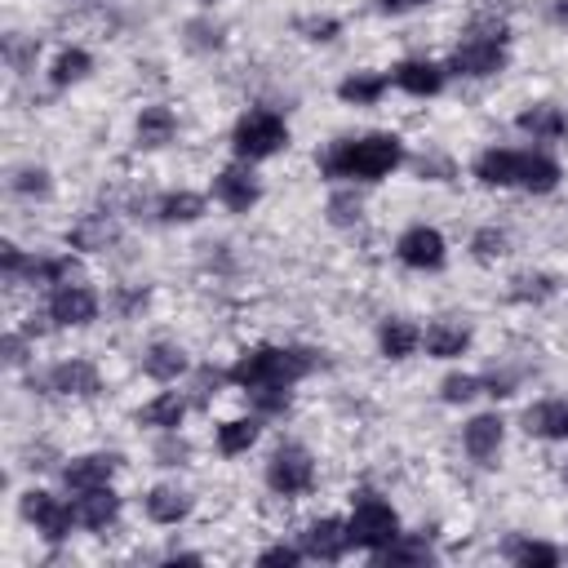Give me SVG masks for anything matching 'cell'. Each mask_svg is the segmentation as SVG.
Masks as SVG:
<instances>
[{"label":"cell","instance_id":"37","mask_svg":"<svg viewBox=\"0 0 568 568\" xmlns=\"http://www.w3.org/2000/svg\"><path fill=\"white\" fill-rule=\"evenodd\" d=\"M250 395H254V404L263 414H285L289 409V386H254Z\"/></svg>","mask_w":568,"mask_h":568},{"label":"cell","instance_id":"6","mask_svg":"<svg viewBox=\"0 0 568 568\" xmlns=\"http://www.w3.org/2000/svg\"><path fill=\"white\" fill-rule=\"evenodd\" d=\"M457 76H498L502 67H507V49H502V40H494V36H466L457 49H453V62H449Z\"/></svg>","mask_w":568,"mask_h":568},{"label":"cell","instance_id":"18","mask_svg":"<svg viewBox=\"0 0 568 568\" xmlns=\"http://www.w3.org/2000/svg\"><path fill=\"white\" fill-rule=\"evenodd\" d=\"M524 431L537 440H568V399H542L524 414Z\"/></svg>","mask_w":568,"mask_h":568},{"label":"cell","instance_id":"17","mask_svg":"<svg viewBox=\"0 0 568 568\" xmlns=\"http://www.w3.org/2000/svg\"><path fill=\"white\" fill-rule=\"evenodd\" d=\"M116 466H120V457L116 453H90V457H76L67 471H62V479H67V489H98V484H107L112 475H116Z\"/></svg>","mask_w":568,"mask_h":568},{"label":"cell","instance_id":"14","mask_svg":"<svg viewBox=\"0 0 568 568\" xmlns=\"http://www.w3.org/2000/svg\"><path fill=\"white\" fill-rule=\"evenodd\" d=\"M502 418L498 414H479V418H471L466 422V431H462V444H466V453L475 457V462H494L498 457V449H502Z\"/></svg>","mask_w":568,"mask_h":568},{"label":"cell","instance_id":"20","mask_svg":"<svg viewBox=\"0 0 568 568\" xmlns=\"http://www.w3.org/2000/svg\"><path fill=\"white\" fill-rule=\"evenodd\" d=\"M187 418V399L178 391H165V395H155L151 404H142L138 409V422L142 427H160V431H178Z\"/></svg>","mask_w":568,"mask_h":568},{"label":"cell","instance_id":"43","mask_svg":"<svg viewBox=\"0 0 568 568\" xmlns=\"http://www.w3.org/2000/svg\"><path fill=\"white\" fill-rule=\"evenodd\" d=\"M36 49H40V45H19V36H10V40H5V54H10V62H14L19 71L27 67V58H32Z\"/></svg>","mask_w":568,"mask_h":568},{"label":"cell","instance_id":"28","mask_svg":"<svg viewBox=\"0 0 568 568\" xmlns=\"http://www.w3.org/2000/svg\"><path fill=\"white\" fill-rule=\"evenodd\" d=\"M382 90H386V76H382V71H360V76H347V80H343L338 98H343V103H356V107H369V103L382 98Z\"/></svg>","mask_w":568,"mask_h":568},{"label":"cell","instance_id":"9","mask_svg":"<svg viewBox=\"0 0 568 568\" xmlns=\"http://www.w3.org/2000/svg\"><path fill=\"white\" fill-rule=\"evenodd\" d=\"M49 315L54 324H90L98 315V298L90 285H58L49 298Z\"/></svg>","mask_w":568,"mask_h":568},{"label":"cell","instance_id":"26","mask_svg":"<svg viewBox=\"0 0 568 568\" xmlns=\"http://www.w3.org/2000/svg\"><path fill=\"white\" fill-rule=\"evenodd\" d=\"M174 134H178V120H174L170 107H142V116H138V142L142 147H165Z\"/></svg>","mask_w":568,"mask_h":568},{"label":"cell","instance_id":"12","mask_svg":"<svg viewBox=\"0 0 568 568\" xmlns=\"http://www.w3.org/2000/svg\"><path fill=\"white\" fill-rule=\"evenodd\" d=\"M213 196H218L231 213H250V209L258 205V183H254L250 170L231 165V170H222V174L213 178Z\"/></svg>","mask_w":568,"mask_h":568},{"label":"cell","instance_id":"40","mask_svg":"<svg viewBox=\"0 0 568 568\" xmlns=\"http://www.w3.org/2000/svg\"><path fill=\"white\" fill-rule=\"evenodd\" d=\"M155 457H160V466H178V462L187 457V444L174 440V431H170V440H160V444H155Z\"/></svg>","mask_w":568,"mask_h":568},{"label":"cell","instance_id":"32","mask_svg":"<svg viewBox=\"0 0 568 568\" xmlns=\"http://www.w3.org/2000/svg\"><path fill=\"white\" fill-rule=\"evenodd\" d=\"M155 213H160V222H196V218L205 213V196H196V192H174V196H160Z\"/></svg>","mask_w":568,"mask_h":568},{"label":"cell","instance_id":"31","mask_svg":"<svg viewBox=\"0 0 568 568\" xmlns=\"http://www.w3.org/2000/svg\"><path fill=\"white\" fill-rule=\"evenodd\" d=\"M258 422L254 418H235V422H227V427H218V449L227 453V457H235V453H250L254 444H258Z\"/></svg>","mask_w":568,"mask_h":568},{"label":"cell","instance_id":"8","mask_svg":"<svg viewBox=\"0 0 568 568\" xmlns=\"http://www.w3.org/2000/svg\"><path fill=\"white\" fill-rule=\"evenodd\" d=\"M395 254H399L404 267L436 271V267H444V235H440L436 227H409V231L399 235Z\"/></svg>","mask_w":568,"mask_h":568},{"label":"cell","instance_id":"45","mask_svg":"<svg viewBox=\"0 0 568 568\" xmlns=\"http://www.w3.org/2000/svg\"><path fill=\"white\" fill-rule=\"evenodd\" d=\"M418 170H422V178H427V174H436L440 183H449V178H453V165H449V160H440V155L422 160V165H418Z\"/></svg>","mask_w":568,"mask_h":568},{"label":"cell","instance_id":"10","mask_svg":"<svg viewBox=\"0 0 568 568\" xmlns=\"http://www.w3.org/2000/svg\"><path fill=\"white\" fill-rule=\"evenodd\" d=\"M40 386L54 391V395H94L98 391V369L90 360H62L40 378Z\"/></svg>","mask_w":568,"mask_h":568},{"label":"cell","instance_id":"35","mask_svg":"<svg viewBox=\"0 0 568 568\" xmlns=\"http://www.w3.org/2000/svg\"><path fill=\"white\" fill-rule=\"evenodd\" d=\"M511 285H515L511 298H520V302H542V298L555 293V280H550V276H515Z\"/></svg>","mask_w":568,"mask_h":568},{"label":"cell","instance_id":"23","mask_svg":"<svg viewBox=\"0 0 568 568\" xmlns=\"http://www.w3.org/2000/svg\"><path fill=\"white\" fill-rule=\"evenodd\" d=\"M555 183H559V165L550 155H537V151H520V183L515 187H524V192H555Z\"/></svg>","mask_w":568,"mask_h":568},{"label":"cell","instance_id":"33","mask_svg":"<svg viewBox=\"0 0 568 568\" xmlns=\"http://www.w3.org/2000/svg\"><path fill=\"white\" fill-rule=\"evenodd\" d=\"M90 54L85 49H67V54H58V62H54V85L58 90H67V85H76V80H85L90 76Z\"/></svg>","mask_w":568,"mask_h":568},{"label":"cell","instance_id":"5","mask_svg":"<svg viewBox=\"0 0 568 568\" xmlns=\"http://www.w3.org/2000/svg\"><path fill=\"white\" fill-rule=\"evenodd\" d=\"M267 484H271L276 494H285V498L306 494L311 484H315V462H311V453H306L302 444H280V449L271 453V462H267Z\"/></svg>","mask_w":568,"mask_h":568},{"label":"cell","instance_id":"15","mask_svg":"<svg viewBox=\"0 0 568 568\" xmlns=\"http://www.w3.org/2000/svg\"><path fill=\"white\" fill-rule=\"evenodd\" d=\"M391 80H395V85H399L404 94H414V98H431V94L444 90V71H440L436 62H422V58L399 62Z\"/></svg>","mask_w":568,"mask_h":568},{"label":"cell","instance_id":"3","mask_svg":"<svg viewBox=\"0 0 568 568\" xmlns=\"http://www.w3.org/2000/svg\"><path fill=\"white\" fill-rule=\"evenodd\" d=\"M231 147H235L240 160H267V155L289 147V125L276 112H250V116L235 120Z\"/></svg>","mask_w":568,"mask_h":568},{"label":"cell","instance_id":"48","mask_svg":"<svg viewBox=\"0 0 568 568\" xmlns=\"http://www.w3.org/2000/svg\"><path fill=\"white\" fill-rule=\"evenodd\" d=\"M564 484H568V471H564Z\"/></svg>","mask_w":568,"mask_h":568},{"label":"cell","instance_id":"36","mask_svg":"<svg viewBox=\"0 0 568 568\" xmlns=\"http://www.w3.org/2000/svg\"><path fill=\"white\" fill-rule=\"evenodd\" d=\"M479 378H471V373H453V378H444V386H440V395L449 399V404H466V399H475L479 395Z\"/></svg>","mask_w":568,"mask_h":568},{"label":"cell","instance_id":"19","mask_svg":"<svg viewBox=\"0 0 568 568\" xmlns=\"http://www.w3.org/2000/svg\"><path fill=\"white\" fill-rule=\"evenodd\" d=\"M475 178L484 187H515L520 183V151H484L475 160Z\"/></svg>","mask_w":568,"mask_h":568},{"label":"cell","instance_id":"7","mask_svg":"<svg viewBox=\"0 0 568 568\" xmlns=\"http://www.w3.org/2000/svg\"><path fill=\"white\" fill-rule=\"evenodd\" d=\"M23 515L36 524V533H40L45 542H62V537L71 533V524H76L71 507H62L54 494H40V489H27V494H23Z\"/></svg>","mask_w":568,"mask_h":568},{"label":"cell","instance_id":"1","mask_svg":"<svg viewBox=\"0 0 568 568\" xmlns=\"http://www.w3.org/2000/svg\"><path fill=\"white\" fill-rule=\"evenodd\" d=\"M404 160V142L395 134H369V138H343L320 155V174L329 178H356L378 183Z\"/></svg>","mask_w":568,"mask_h":568},{"label":"cell","instance_id":"46","mask_svg":"<svg viewBox=\"0 0 568 568\" xmlns=\"http://www.w3.org/2000/svg\"><path fill=\"white\" fill-rule=\"evenodd\" d=\"M23 351H27V347H23V338H19V334H10V338H5V360H10V364H23V360H27Z\"/></svg>","mask_w":568,"mask_h":568},{"label":"cell","instance_id":"16","mask_svg":"<svg viewBox=\"0 0 568 568\" xmlns=\"http://www.w3.org/2000/svg\"><path fill=\"white\" fill-rule=\"evenodd\" d=\"M120 240L116 222L107 213H90V218H80L71 231H67V245L71 250H85V254H98V250H112Z\"/></svg>","mask_w":568,"mask_h":568},{"label":"cell","instance_id":"21","mask_svg":"<svg viewBox=\"0 0 568 568\" xmlns=\"http://www.w3.org/2000/svg\"><path fill=\"white\" fill-rule=\"evenodd\" d=\"M422 347H427V356H436V360H453V356H462V351L471 347V329H462V324H449V320H436L431 329L422 334Z\"/></svg>","mask_w":568,"mask_h":568},{"label":"cell","instance_id":"11","mask_svg":"<svg viewBox=\"0 0 568 568\" xmlns=\"http://www.w3.org/2000/svg\"><path fill=\"white\" fill-rule=\"evenodd\" d=\"M347 546H351V533H347L343 520H315V524L302 533V550H306L311 559H324V564L343 559Z\"/></svg>","mask_w":568,"mask_h":568},{"label":"cell","instance_id":"42","mask_svg":"<svg viewBox=\"0 0 568 568\" xmlns=\"http://www.w3.org/2000/svg\"><path fill=\"white\" fill-rule=\"evenodd\" d=\"M302 555H306V550H298V546H271V550L258 555V564H285V568H289V564H298Z\"/></svg>","mask_w":568,"mask_h":568},{"label":"cell","instance_id":"38","mask_svg":"<svg viewBox=\"0 0 568 568\" xmlns=\"http://www.w3.org/2000/svg\"><path fill=\"white\" fill-rule=\"evenodd\" d=\"M14 192L19 196H49V174L45 170H19L14 174Z\"/></svg>","mask_w":568,"mask_h":568},{"label":"cell","instance_id":"41","mask_svg":"<svg viewBox=\"0 0 568 568\" xmlns=\"http://www.w3.org/2000/svg\"><path fill=\"white\" fill-rule=\"evenodd\" d=\"M329 213H334V222H356V218H360V200L334 196V200H329Z\"/></svg>","mask_w":568,"mask_h":568},{"label":"cell","instance_id":"24","mask_svg":"<svg viewBox=\"0 0 568 568\" xmlns=\"http://www.w3.org/2000/svg\"><path fill=\"white\" fill-rule=\"evenodd\" d=\"M378 343H382V356L404 360V356H414V351L422 347V334L414 329L409 320H386L382 329H378Z\"/></svg>","mask_w":568,"mask_h":568},{"label":"cell","instance_id":"4","mask_svg":"<svg viewBox=\"0 0 568 568\" xmlns=\"http://www.w3.org/2000/svg\"><path fill=\"white\" fill-rule=\"evenodd\" d=\"M347 533H351V546L378 555L382 546H391V542L399 537V515H395L382 498L360 494V502H356V511H351V520H347Z\"/></svg>","mask_w":568,"mask_h":568},{"label":"cell","instance_id":"29","mask_svg":"<svg viewBox=\"0 0 568 568\" xmlns=\"http://www.w3.org/2000/svg\"><path fill=\"white\" fill-rule=\"evenodd\" d=\"M378 564L391 568V564H431V542L427 537H395L391 546L378 550Z\"/></svg>","mask_w":568,"mask_h":568},{"label":"cell","instance_id":"25","mask_svg":"<svg viewBox=\"0 0 568 568\" xmlns=\"http://www.w3.org/2000/svg\"><path fill=\"white\" fill-rule=\"evenodd\" d=\"M142 369H147V378H155V382H174V378L187 373V356H183V347L155 343V347L142 356Z\"/></svg>","mask_w":568,"mask_h":568},{"label":"cell","instance_id":"22","mask_svg":"<svg viewBox=\"0 0 568 568\" xmlns=\"http://www.w3.org/2000/svg\"><path fill=\"white\" fill-rule=\"evenodd\" d=\"M187 511H192V494L174 489V484H160V489L147 494V515L155 524H178V520H187Z\"/></svg>","mask_w":568,"mask_h":568},{"label":"cell","instance_id":"27","mask_svg":"<svg viewBox=\"0 0 568 568\" xmlns=\"http://www.w3.org/2000/svg\"><path fill=\"white\" fill-rule=\"evenodd\" d=\"M515 125H520L524 134H533V138H559V134L568 129V120H564V112H559V107H550V103H537V107H524Z\"/></svg>","mask_w":568,"mask_h":568},{"label":"cell","instance_id":"39","mask_svg":"<svg viewBox=\"0 0 568 568\" xmlns=\"http://www.w3.org/2000/svg\"><path fill=\"white\" fill-rule=\"evenodd\" d=\"M298 32H302L306 40H334V36L343 32V23H338V19H298Z\"/></svg>","mask_w":568,"mask_h":568},{"label":"cell","instance_id":"2","mask_svg":"<svg viewBox=\"0 0 568 568\" xmlns=\"http://www.w3.org/2000/svg\"><path fill=\"white\" fill-rule=\"evenodd\" d=\"M315 364H320V356L306 351V347H258V351H245L227 369V382L245 386V391H254V386H293Z\"/></svg>","mask_w":568,"mask_h":568},{"label":"cell","instance_id":"13","mask_svg":"<svg viewBox=\"0 0 568 568\" xmlns=\"http://www.w3.org/2000/svg\"><path fill=\"white\" fill-rule=\"evenodd\" d=\"M71 515H76V524H85V529H107L120 515V498L107 489V484H98V489H80Z\"/></svg>","mask_w":568,"mask_h":568},{"label":"cell","instance_id":"47","mask_svg":"<svg viewBox=\"0 0 568 568\" xmlns=\"http://www.w3.org/2000/svg\"><path fill=\"white\" fill-rule=\"evenodd\" d=\"M555 19H559V23H568V0H559V5H555Z\"/></svg>","mask_w":568,"mask_h":568},{"label":"cell","instance_id":"34","mask_svg":"<svg viewBox=\"0 0 568 568\" xmlns=\"http://www.w3.org/2000/svg\"><path fill=\"white\" fill-rule=\"evenodd\" d=\"M471 254H475V263H498V258L507 254V235H502L498 227H484V231H475V240H471Z\"/></svg>","mask_w":568,"mask_h":568},{"label":"cell","instance_id":"44","mask_svg":"<svg viewBox=\"0 0 568 568\" xmlns=\"http://www.w3.org/2000/svg\"><path fill=\"white\" fill-rule=\"evenodd\" d=\"M373 5H378L382 14H409V10H418V5H431V0H373Z\"/></svg>","mask_w":568,"mask_h":568},{"label":"cell","instance_id":"30","mask_svg":"<svg viewBox=\"0 0 568 568\" xmlns=\"http://www.w3.org/2000/svg\"><path fill=\"white\" fill-rule=\"evenodd\" d=\"M502 555L515 559V564H524V568H555V564H559V550H555V546L529 542V537H511V542L502 546Z\"/></svg>","mask_w":568,"mask_h":568}]
</instances>
